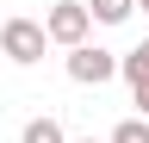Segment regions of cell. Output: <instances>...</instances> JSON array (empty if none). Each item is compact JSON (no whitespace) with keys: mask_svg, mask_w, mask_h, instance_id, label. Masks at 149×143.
I'll return each instance as SVG.
<instances>
[{"mask_svg":"<svg viewBox=\"0 0 149 143\" xmlns=\"http://www.w3.org/2000/svg\"><path fill=\"white\" fill-rule=\"evenodd\" d=\"M137 106H143V112H137V118L149 124V87H137Z\"/></svg>","mask_w":149,"mask_h":143,"instance_id":"obj_8","label":"cell"},{"mask_svg":"<svg viewBox=\"0 0 149 143\" xmlns=\"http://www.w3.org/2000/svg\"><path fill=\"white\" fill-rule=\"evenodd\" d=\"M112 75H118V56L100 44H74L68 50V81H81V87H106Z\"/></svg>","mask_w":149,"mask_h":143,"instance_id":"obj_2","label":"cell"},{"mask_svg":"<svg viewBox=\"0 0 149 143\" xmlns=\"http://www.w3.org/2000/svg\"><path fill=\"white\" fill-rule=\"evenodd\" d=\"M74 143H93V137H74Z\"/></svg>","mask_w":149,"mask_h":143,"instance_id":"obj_10","label":"cell"},{"mask_svg":"<svg viewBox=\"0 0 149 143\" xmlns=\"http://www.w3.org/2000/svg\"><path fill=\"white\" fill-rule=\"evenodd\" d=\"M19 143H68V137H62V124H56V118H31Z\"/></svg>","mask_w":149,"mask_h":143,"instance_id":"obj_6","label":"cell"},{"mask_svg":"<svg viewBox=\"0 0 149 143\" xmlns=\"http://www.w3.org/2000/svg\"><path fill=\"white\" fill-rule=\"evenodd\" d=\"M44 44H50V38H44L37 19H6V25H0V50H6V62H19V68L44 56Z\"/></svg>","mask_w":149,"mask_h":143,"instance_id":"obj_3","label":"cell"},{"mask_svg":"<svg viewBox=\"0 0 149 143\" xmlns=\"http://www.w3.org/2000/svg\"><path fill=\"white\" fill-rule=\"evenodd\" d=\"M87 19H100V25H124V19H130V0H93Z\"/></svg>","mask_w":149,"mask_h":143,"instance_id":"obj_5","label":"cell"},{"mask_svg":"<svg viewBox=\"0 0 149 143\" xmlns=\"http://www.w3.org/2000/svg\"><path fill=\"white\" fill-rule=\"evenodd\" d=\"M130 6H143V13H149V0H130Z\"/></svg>","mask_w":149,"mask_h":143,"instance_id":"obj_9","label":"cell"},{"mask_svg":"<svg viewBox=\"0 0 149 143\" xmlns=\"http://www.w3.org/2000/svg\"><path fill=\"white\" fill-rule=\"evenodd\" d=\"M87 31H93V19H87L81 0H56V6L44 13V38H50V44H62V50L87 44Z\"/></svg>","mask_w":149,"mask_h":143,"instance_id":"obj_1","label":"cell"},{"mask_svg":"<svg viewBox=\"0 0 149 143\" xmlns=\"http://www.w3.org/2000/svg\"><path fill=\"white\" fill-rule=\"evenodd\" d=\"M106 143H149V124H143V118H124V124H112Z\"/></svg>","mask_w":149,"mask_h":143,"instance_id":"obj_7","label":"cell"},{"mask_svg":"<svg viewBox=\"0 0 149 143\" xmlns=\"http://www.w3.org/2000/svg\"><path fill=\"white\" fill-rule=\"evenodd\" d=\"M118 75L130 81V93H137V87H149V38L130 50V56H118Z\"/></svg>","mask_w":149,"mask_h":143,"instance_id":"obj_4","label":"cell"}]
</instances>
